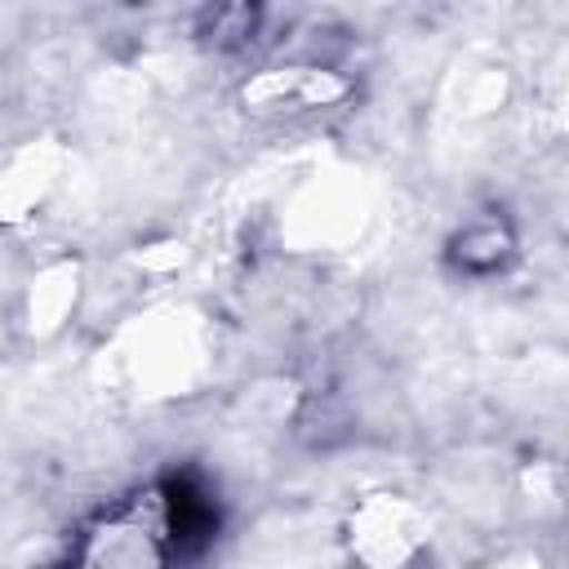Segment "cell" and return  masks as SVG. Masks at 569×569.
<instances>
[{
    "label": "cell",
    "instance_id": "obj_1",
    "mask_svg": "<svg viewBox=\"0 0 569 569\" xmlns=\"http://www.w3.org/2000/svg\"><path fill=\"white\" fill-rule=\"evenodd\" d=\"M200 529L182 489L147 485L80 529L62 569H169L187 533Z\"/></svg>",
    "mask_w": 569,
    "mask_h": 569
},
{
    "label": "cell",
    "instance_id": "obj_2",
    "mask_svg": "<svg viewBox=\"0 0 569 569\" xmlns=\"http://www.w3.org/2000/svg\"><path fill=\"white\" fill-rule=\"evenodd\" d=\"M507 253H511V236L502 231V222H498V218H485V222L462 227V236H458V240H453V249H449V258H453L462 271H471V276L502 267V258H507Z\"/></svg>",
    "mask_w": 569,
    "mask_h": 569
}]
</instances>
